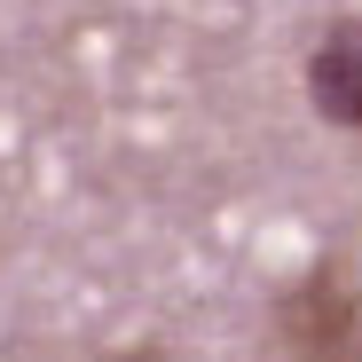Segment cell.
I'll return each mask as SVG.
<instances>
[{
	"label": "cell",
	"mask_w": 362,
	"mask_h": 362,
	"mask_svg": "<svg viewBox=\"0 0 362 362\" xmlns=\"http://www.w3.org/2000/svg\"><path fill=\"white\" fill-rule=\"evenodd\" d=\"M118 362H173V354H158V346H142V354H118Z\"/></svg>",
	"instance_id": "2"
},
{
	"label": "cell",
	"mask_w": 362,
	"mask_h": 362,
	"mask_svg": "<svg viewBox=\"0 0 362 362\" xmlns=\"http://www.w3.org/2000/svg\"><path fill=\"white\" fill-rule=\"evenodd\" d=\"M308 95L331 127L362 134V16H339L308 55Z\"/></svg>",
	"instance_id": "1"
}]
</instances>
